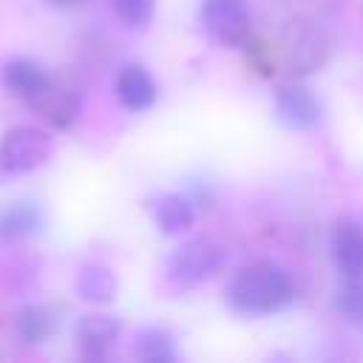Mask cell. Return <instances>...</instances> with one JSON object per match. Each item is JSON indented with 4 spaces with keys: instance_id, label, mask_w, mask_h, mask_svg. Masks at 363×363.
I'll return each instance as SVG.
<instances>
[{
    "instance_id": "cell-9",
    "label": "cell",
    "mask_w": 363,
    "mask_h": 363,
    "mask_svg": "<svg viewBox=\"0 0 363 363\" xmlns=\"http://www.w3.org/2000/svg\"><path fill=\"white\" fill-rule=\"evenodd\" d=\"M119 335V323L111 315H85L77 326V340L88 357H102Z\"/></svg>"
},
{
    "instance_id": "cell-1",
    "label": "cell",
    "mask_w": 363,
    "mask_h": 363,
    "mask_svg": "<svg viewBox=\"0 0 363 363\" xmlns=\"http://www.w3.org/2000/svg\"><path fill=\"white\" fill-rule=\"evenodd\" d=\"M292 278L275 267V264H250L241 267L230 286H227V301L235 312L244 315H269L284 309L292 301Z\"/></svg>"
},
{
    "instance_id": "cell-5",
    "label": "cell",
    "mask_w": 363,
    "mask_h": 363,
    "mask_svg": "<svg viewBox=\"0 0 363 363\" xmlns=\"http://www.w3.org/2000/svg\"><path fill=\"white\" fill-rule=\"evenodd\" d=\"M3 85L14 96H20L23 102H28L31 108H40V111H45L48 102L57 94L54 85H51V79H48V74L37 62L23 60V57H17V60H11V62L3 65Z\"/></svg>"
},
{
    "instance_id": "cell-12",
    "label": "cell",
    "mask_w": 363,
    "mask_h": 363,
    "mask_svg": "<svg viewBox=\"0 0 363 363\" xmlns=\"http://www.w3.org/2000/svg\"><path fill=\"white\" fill-rule=\"evenodd\" d=\"M77 289L91 303H108L116 295V278L105 267H85L77 278Z\"/></svg>"
},
{
    "instance_id": "cell-16",
    "label": "cell",
    "mask_w": 363,
    "mask_h": 363,
    "mask_svg": "<svg viewBox=\"0 0 363 363\" xmlns=\"http://www.w3.org/2000/svg\"><path fill=\"white\" fill-rule=\"evenodd\" d=\"M116 17L130 26V28H142L150 23L153 17V9H156V0H111Z\"/></svg>"
},
{
    "instance_id": "cell-10",
    "label": "cell",
    "mask_w": 363,
    "mask_h": 363,
    "mask_svg": "<svg viewBox=\"0 0 363 363\" xmlns=\"http://www.w3.org/2000/svg\"><path fill=\"white\" fill-rule=\"evenodd\" d=\"M153 216H156V224H159L162 233L176 235V233H184L187 227H193V221H196V207H193V201L184 199L182 193H167V196H162V199L156 201Z\"/></svg>"
},
{
    "instance_id": "cell-17",
    "label": "cell",
    "mask_w": 363,
    "mask_h": 363,
    "mask_svg": "<svg viewBox=\"0 0 363 363\" xmlns=\"http://www.w3.org/2000/svg\"><path fill=\"white\" fill-rule=\"evenodd\" d=\"M54 3H62L65 6V3H77V0H54Z\"/></svg>"
},
{
    "instance_id": "cell-3",
    "label": "cell",
    "mask_w": 363,
    "mask_h": 363,
    "mask_svg": "<svg viewBox=\"0 0 363 363\" xmlns=\"http://www.w3.org/2000/svg\"><path fill=\"white\" fill-rule=\"evenodd\" d=\"M224 247L210 238H193L167 258V278L176 286H199L224 267Z\"/></svg>"
},
{
    "instance_id": "cell-15",
    "label": "cell",
    "mask_w": 363,
    "mask_h": 363,
    "mask_svg": "<svg viewBox=\"0 0 363 363\" xmlns=\"http://www.w3.org/2000/svg\"><path fill=\"white\" fill-rule=\"evenodd\" d=\"M335 309L354 326H363V278H346L335 292Z\"/></svg>"
},
{
    "instance_id": "cell-11",
    "label": "cell",
    "mask_w": 363,
    "mask_h": 363,
    "mask_svg": "<svg viewBox=\"0 0 363 363\" xmlns=\"http://www.w3.org/2000/svg\"><path fill=\"white\" fill-rule=\"evenodd\" d=\"M43 224V216L34 204H14V207H6L0 213V238L3 241H17V238H26L31 233H37Z\"/></svg>"
},
{
    "instance_id": "cell-14",
    "label": "cell",
    "mask_w": 363,
    "mask_h": 363,
    "mask_svg": "<svg viewBox=\"0 0 363 363\" xmlns=\"http://www.w3.org/2000/svg\"><path fill=\"white\" fill-rule=\"evenodd\" d=\"M136 354L147 363H170L176 360L173 340L162 329H142L136 335Z\"/></svg>"
},
{
    "instance_id": "cell-8",
    "label": "cell",
    "mask_w": 363,
    "mask_h": 363,
    "mask_svg": "<svg viewBox=\"0 0 363 363\" xmlns=\"http://www.w3.org/2000/svg\"><path fill=\"white\" fill-rule=\"evenodd\" d=\"M116 96L128 111H147L156 102V82L142 65H125L116 77Z\"/></svg>"
},
{
    "instance_id": "cell-6",
    "label": "cell",
    "mask_w": 363,
    "mask_h": 363,
    "mask_svg": "<svg viewBox=\"0 0 363 363\" xmlns=\"http://www.w3.org/2000/svg\"><path fill=\"white\" fill-rule=\"evenodd\" d=\"M275 111H278V119L292 130H306V128L318 125V119H320L318 96L306 85H298V82L284 85L275 94Z\"/></svg>"
},
{
    "instance_id": "cell-13",
    "label": "cell",
    "mask_w": 363,
    "mask_h": 363,
    "mask_svg": "<svg viewBox=\"0 0 363 363\" xmlns=\"http://www.w3.org/2000/svg\"><path fill=\"white\" fill-rule=\"evenodd\" d=\"M14 326H17V335H20L26 343H40V340H45V337L51 335L54 318H51V312H48L45 306H37V303H34V306H26V309L17 312Z\"/></svg>"
},
{
    "instance_id": "cell-4",
    "label": "cell",
    "mask_w": 363,
    "mask_h": 363,
    "mask_svg": "<svg viewBox=\"0 0 363 363\" xmlns=\"http://www.w3.org/2000/svg\"><path fill=\"white\" fill-rule=\"evenodd\" d=\"M201 26L221 45H241L250 37V9L244 0H204Z\"/></svg>"
},
{
    "instance_id": "cell-2",
    "label": "cell",
    "mask_w": 363,
    "mask_h": 363,
    "mask_svg": "<svg viewBox=\"0 0 363 363\" xmlns=\"http://www.w3.org/2000/svg\"><path fill=\"white\" fill-rule=\"evenodd\" d=\"M54 142L45 130L31 125H17L0 139V179L31 173L51 159Z\"/></svg>"
},
{
    "instance_id": "cell-7",
    "label": "cell",
    "mask_w": 363,
    "mask_h": 363,
    "mask_svg": "<svg viewBox=\"0 0 363 363\" xmlns=\"http://www.w3.org/2000/svg\"><path fill=\"white\" fill-rule=\"evenodd\" d=\"M332 258L343 278H363V227L354 221H340L332 230Z\"/></svg>"
}]
</instances>
